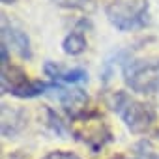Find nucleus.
<instances>
[{"label": "nucleus", "mask_w": 159, "mask_h": 159, "mask_svg": "<svg viewBox=\"0 0 159 159\" xmlns=\"http://www.w3.org/2000/svg\"><path fill=\"white\" fill-rule=\"evenodd\" d=\"M112 109L116 111V114L124 120V124L133 133H140V131L148 129L152 125V122L155 120L153 109L150 105L140 103L139 99L131 98L127 92H116L112 96Z\"/></svg>", "instance_id": "obj_1"}, {"label": "nucleus", "mask_w": 159, "mask_h": 159, "mask_svg": "<svg viewBox=\"0 0 159 159\" xmlns=\"http://www.w3.org/2000/svg\"><path fill=\"white\" fill-rule=\"evenodd\" d=\"M124 79L133 92H159V58H140L127 62L124 66Z\"/></svg>", "instance_id": "obj_2"}, {"label": "nucleus", "mask_w": 159, "mask_h": 159, "mask_svg": "<svg viewBox=\"0 0 159 159\" xmlns=\"http://www.w3.org/2000/svg\"><path fill=\"white\" fill-rule=\"evenodd\" d=\"M148 13L146 0H114L107 8V17L118 30H131L144 25Z\"/></svg>", "instance_id": "obj_3"}, {"label": "nucleus", "mask_w": 159, "mask_h": 159, "mask_svg": "<svg viewBox=\"0 0 159 159\" xmlns=\"http://www.w3.org/2000/svg\"><path fill=\"white\" fill-rule=\"evenodd\" d=\"M2 45H6L8 49H11L13 52H17L21 58H30L32 51H30V41L26 32H23L21 28H17L13 23L10 25L8 19H2Z\"/></svg>", "instance_id": "obj_4"}, {"label": "nucleus", "mask_w": 159, "mask_h": 159, "mask_svg": "<svg viewBox=\"0 0 159 159\" xmlns=\"http://www.w3.org/2000/svg\"><path fill=\"white\" fill-rule=\"evenodd\" d=\"M52 90L56 92L54 98H58V101L66 109H79L81 105L86 103V94L83 90H67V88H62L58 84H52Z\"/></svg>", "instance_id": "obj_5"}, {"label": "nucleus", "mask_w": 159, "mask_h": 159, "mask_svg": "<svg viewBox=\"0 0 159 159\" xmlns=\"http://www.w3.org/2000/svg\"><path fill=\"white\" fill-rule=\"evenodd\" d=\"M62 49H64L66 54H71V56L81 54V52L86 49V38L83 36V32L75 30V32H71V34H67V36L64 38Z\"/></svg>", "instance_id": "obj_6"}, {"label": "nucleus", "mask_w": 159, "mask_h": 159, "mask_svg": "<svg viewBox=\"0 0 159 159\" xmlns=\"http://www.w3.org/2000/svg\"><path fill=\"white\" fill-rule=\"evenodd\" d=\"M51 88H52V84H47V83H41V81H28L19 90H15L11 96H15V98H36V96L45 94Z\"/></svg>", "instance_id": "obj_7"}, {"label": "nucleus", "mask_w": 159, "mask_h": 159, "mask_svg": "<svg viewBox=\"0 0 159 159\" xmlns=\"http://www.w3.org/2000/svg\"><path fill=\"white\" fill-rule=\"evenodd\" d=\"M60 79H62V81H66V83H83V81H86V79H88V73L83 67H75L71 71H64Z\"/></svg>", "instance_id": "obj_8"}, {"label": "nucleus", "mask_w": 159, "mask_h": 159, "mask_svg": "<svg viewBox=\"0 0 159 159\" xmlns=\"http://www.w3.org/2000/svg\"><path fill=\"white\" fill-rule=\"evenodd\" d=\"M52 2L62 8H83L88 4V0H52Z\"/></svg>", "instance_id": "obj_9"}, {"label": "nucleus", "mask_w": 159, "mask_h": 159, "mask_svg": "<svg viewBox=\"0 0 159 159\" xmlns=\"http://www.w3.org/2000/svg\"><path fill=\"white\" fill-rule=\"evenodd\" d=\"M43 159H81V157L75 155V153H71V152L58 150V152H51V153H47Z\"/></svg>", "instance_id": "obj_10"}, {"label": "nucleus", "mask_w": 159, "mask_h": 159, "mask_svg": "<svg viewBox=\"0 0 159 159\" xmlns=\"http://www.w3.org/2000/svg\"><path fill=\"white\" fill-rule=\"evenodd\" d=\"M43 69H45V73L51 77V79H60L62 77V69H60V66H56L54 62H47L45 66H43Z\"/></svg>", "instance_id": "obj_11"}, {"label": "nucleus", "mask_w": 159, "mask_h": 159, "mask_svg": "<svg viewBox=\"0 0 159 159\" xmlns=\"http://www.w3.org/2000/svg\"><path fill=\"white\" fill-rule=\"evenodd\" d=\"M137 159H157V157L152 155V153H148V155H142V157H137Z\"/></svg>", "instance_id": "obj_12"}, {"label": "nucleus", "mask_w": 159, "mask_h": 159, "mask_svg": "<svg viewBox=\"0 0 159 159\" xmlns=\"http://www.w3.org/2000/svg\"><path fill=\"white\" fill-rule=\"evenodd\" d=\"M2 2H4V4H11V2H13V0H2Z\"/></svg>", "instance_id": "obj_13"}]
</instances>
